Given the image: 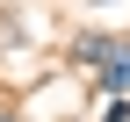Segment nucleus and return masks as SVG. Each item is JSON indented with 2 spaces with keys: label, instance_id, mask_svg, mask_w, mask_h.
<instances>
[{
  "label": "nucleus",
  "instance_id": "f257e3e1",
  "mask_svg": "<svg viewBox=\"0 0 130 122\" xmlns=\"http://www.w3.org/2000/svg\"><path fill=\"white\" fill-rule=\"evenodd\" d=\"M72 57H79V65H94V86H101V101L130 94V43H123V36H101V29H87V36L72 43Z\"/></svg>",
  "mask_w": 130,
  "mask_h": 122
},
{
  "label": "nucleus",
  "instance_id": "f03ea898",
  "mask_svg": "<svg viewBox=\"0 0 130 122\" xmlns=\"http://www.w3.org/2000/svg\"><path fill=\"white\" fill-rule=\"evenodd\" d=\"M101 122H130V101L116 94V101H101Z\"/></svg>",
  "mask_w": 130,
  "mask_h": 122
}]
</instances>
